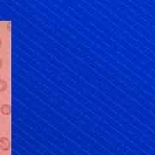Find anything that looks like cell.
I'll return each instance as SVG.
<instances>
[{
    "mask_svg": "<svg viewBox=\"0 0 155 155\" xmlns=\"http://www.w3.org/2000/svg\"><path fill=\"white\" fill-rule=\"evenodd\" d=\"M0 111L3 115L5 116H9L11 113V107L10 104H3L0 107Z\"/></svg>",
    "mask_w": 155,
    "mask_h": 155,
    "instance_id": "cell-1",
    "label": "cell"
},
{
    "mask_svg": "<svg viewBox=\"0 0 155 155\" xmlns=\"http://www.w3.org/2000/svg\"><path fill=\"white\" fill-rule=\"evenodd\" d=\"M0 147L4 150H8L10 147V141L6 138L0 139Z\"/></svg>",
    "mask_w": 155,
    "mask_h": 155,
    "instance_id": "cell-2",
    "label": "cell"
},
{
    "mask_svg": "<svg viewBox=\"0 0 155 155\" xmlns=\"http://www.w3.org/2000/svg\"><path fill=\"white\" fill-rule=\"evenodd\" d=\"M7 87H8V84L6 83V81H5L4 79H0V91H5Z\"/></svg>",
    "mask_w": 155,
    "mask_h": 155,
    "instance_id": "cell-3",
    "label": "cell"
},
{
    "mask_svg": "<svg viewBox=\"0 0 155 155\" xmlns=\"http://www.w3.org/2000/svg\"><path fill=\"white\" fill-rule=\"evenodd\" d=\"M3 66V60H2V58H0V68L2 67Z\"/></svg>",
    "mask_w": 155,
    "mask_h": 155,
    "instance_id": "cell-4",
    "label": "cell"
},
{
    "mask_svg": "<svg viewBox=\"0 0 155 155\" xmlns=\"http://www.w3.org/2000/svg\"><path fill=\"white\" fill-rule=\"evenodd\" d=\"M1 46H2V40L0 38V48H1Z\"/></svg>",
    "mask_w": 155,
    "mask_h": 155,
    "instance_id": "cell-5",
    "label": "cell"
}]
</instances>
